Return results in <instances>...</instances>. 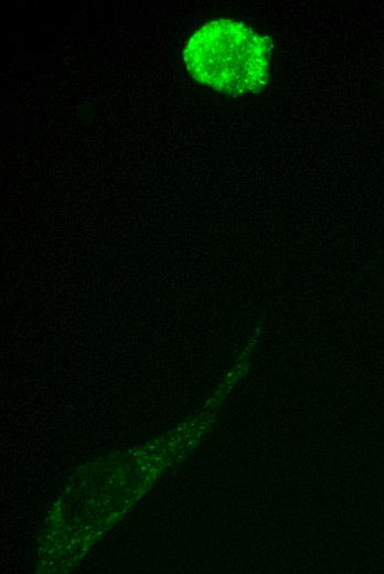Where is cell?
Segmentation results:
<instances>
[{"instance_id":"cell-1","label":"cell","mask_w":384,"mask_h":574,"mask_svg":"<svg viewBox=\"0 0 384 574\" xmlns=\"http://www.w3.org/2000/svg\"><path fill=\"white\" fill-rule=\"evenodd\" d=\"M273 43L242 22H206L188 40L183 61L190 75L215 91L242 96L262 91L269 78Z\"/></svg>"}]
</instances>
